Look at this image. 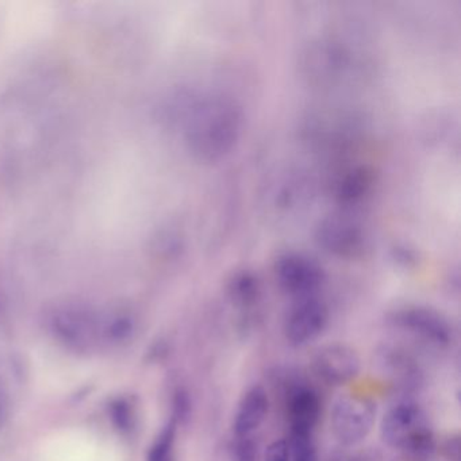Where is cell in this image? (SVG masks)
Returning a JSON list of instances; mask_svg holds the SVG:
<instances>
[{"label": "cell", "mask_w": 461, "mask_h": 461, "mask_svg": "<svg viewBox=\"0 0 461 461\" xmlns=\"http://www.w3.org/2000/svg\"><path fill=\"white\" fill-rule=\"evenodd\" d=\"M391 323L409 331L434 347H449L453 339L452 326L436 310L422 306H407L391 312Z\"/></svg>", "instance_id": "obj_6"}, {"label": "cell", "mask_w": 461, "mask_h": 461, "mask_svg": "<svg viewBox=\"0 0 461 461\" xmlns=\"http://www.w3.org/2000/svg\"><path fill=\"white\" fill-rule=\"evenodd\" d=\"M310 60L306 66L310 74L329 79V77H345L349 68V55L347 50L331 44H321L320 48L309 53Z\"/></svg>", "instance_id": "obj_14"}, {"label": "cell", "mask_w": 461, "mask_h": 461, "mask_svg": "<svg viewBox=\"0 0 461 461\" xmlns=\"http://www.w3.org/2000/svg\"><path fill=\"white\" fill-rule=\"evenodd\" d=\"M242 114L240 107L222 95L207 96L188 112L185 140L188 149L199 160L225 158L241 136Z\"/></svg>", "instance_id": "obj_1"}, {"label": "cell", "mask_w": 461, "mask_h": 461, "mask_svg": "<svg viewBox=\"0 0 461 461\" xmlns=\"http://www.w3.org/2000/svg\"><path fill=\"white\" fill-rule=\"evenodd\" d=\"M231 461H258V445L252 436L236 437L230 447Z\"/></svg>", "instance_id": "obj_18"}, {"label": "cell", "mask_w": 461, "mask_h": 461, "mask_svg": "<svg viewBox=\"0 0 461 461\" xmlns=\"http://www.w3.org/2000/svg\"><path fill=\"white\" fill-rule=\"evenodd\" d=\"M376 412V403L368 396L357 393L339 396L330 414L333 436L345 447L360 444L374 429Z\"/></svg>", "instance_id": "obj_4"}, {"label": "cell", "mask_w": 461, "mask_h": 461, "mask_svg": "<svg viewBox=\"0 0 461 461\" xmlns=\"http://www.w3.org/2000/svg\"><path fill=\"white\" fill-rule=\"evenodd\" d=\"M275 276L285 293L298 299L314 295L325 282L322 267L299 253L280 256L275 264Z\"/></svg>", "instance_id": "obj_5"}, {"label": "cell", "mask_w": 461, "mask_h": 461, "mask_svg": "<svg viewBox=\"0 0 461 461\" xmlns=\"http://www.w3.org/2000/svg\"><path fill=\"white\" fill-rule=\"evenodd\" d=\"M264 461H291L290 444L287 439H276L267 447Z\"/></svg>", "instance_id": "obj_20"}, {"label": "cell", "mask_w": 461, "mask_h": 461, "mask_svg": "<svg viewBox=\"0 0 461 461\" xmlns=\"http://www.w3.org/2000/svg\"><path fill=\"white\" fill-rule=\"evenodd\" d=\"M137 318L121 307L104 310L99 317V348L120 349L136 339Z\"/></svg>", "instance_id": "obj_12"}, {"label": "cell", "mask_w": 461, "mask_h": 461, "mask_svg": "<svg viewBox=\"0 0 461 461\" xmlns=\"http://www.w3.org/2000/svg\"><path fill=\"white\" fill-rule=\"evenodd\" d=\"M380 436L388 447L417 460H428L437 450L428 417L414 402H401L391 407L380 423Z\"/></svg>", "instance_id": "obj_2"}, {"label": "cell", "mask_w": 461, "mask_h": 461, "mask_svg": "<svg viewBox=\"0 0 461 461\" xmlns=\"http://www.w3.org/2000/svg\"><path fill=\"white\" fill-rule=\"evenodd\" d=\"M377 360L385 376L402 390H417L423 382L418 361L407 350L393 345H384L377 353Z\"/></svg>", "instance_id": "obj_11"}, {"label": "cell", "mask_w": 461, "mask_h": 461, "mask_svg": "<svg viewBox=\"0 0 461 461\" xmlns=\"http://www.w3.org/2000/svg\"><path fill=\"white\" fill-rule=\"evenodd\" d=\"M317 241L330 255L353 258L363 252L366 236L361 226L352 218L333 215L318 226Z\"/></svg>", "instance_id": "obj_9"}, {"label": "cell", "mask_w": 461, "mask_h": 461, "mask_svg": "<svg viewBox=\"0 0 461 461\" xmlns=\"http://www.w3.org/2000/svg\"><path fill=\"white\" fill-rule=\"evenodd\" d=\"M328 323L329 310L322 301L314 296L299 299L285 320V339L293 347H304L315 341Z\"/></svg>", "instance_id": "obj_8"}, {"label": "cell", "mask_w": 461, "mask_h": 461, "mask_svg": "<svg viewBox=\"0 0 461 461\" xmlns=\"http://www.w3.org/2000/svg\"><path fill=\"white\" fill-rule=\"evenodd\" d=\"M312 368L326 384L345 385L360 375L361 358L349 345L334 342L315 353Z\"/></svg>", "instance_id": "obj_10"}, {"label": "cell", "mask_w": 461, "mask_h": 461, "mask_svg": "<svg viewBox=\"0 0 461 461\" xmlns=\"http://www.w3.org/2000/svg\"><path fill=\"white\" fill-rule=\"evenodd\" d=\"M371 174L366 168H352L337 180V198L344 203L358 201L371 187Z\"/></svg>", "instance_id": "obj_15"}, {"label": "cell", "mask_w": 461, "mask_h": 461, "mask_svg": "<svg viewBox=\"0 0 461 461\" xmlns=\"http://www.w3.org/2000/svg\"><path fill=\"white\" fill-rule=\"evenodd\" d=\"M229 291H230L231 299L239 306L249 307L258 301L260 295V285L253 275L241 274L234 277Z\"/></svg>", "instance_id": "obj_16"}, {"label": "cell", "mask_w": 461, "mask_h": 461, "mask_svg": "<svg viewBox=\"0 0 461 461\" xmlns=\"http://www.w3.org/2000/svg\"><path fill=\"white\" fill-rule=\"evenodd\" d=\"M10 412V396L4 377L0 376V430L6 425Z\"/></svg>", "instance_id": "obj_21"}, {"label": "cell", "mask_w": 461, "mask_h": 461, "mask_svg": "<svg viewBox=\"0 0 461 461\" xmlns=\"http://www.w3.org/2000/svg\"><path fill=\"white\" fill-rule=\"evenodd\" d=\"M285 383L283 393L290 431L312 434L322 412L320 393L301 377H288Z\"/></svg>", "instance_id": "obj_7"}, {"label": "cell", "mask_w": 461, "mask_h": 461, "mask_svg": "<svg viewBox=\"0 0 461 461\" xmlns=\"http://www.w3.org/2000/svg\"><path fill=\"white\" fill-rule=\"evenodd\" d=\"M177 423L174 420L158 434L150 447L148 461H174L175 438Z\"/></svg>", "instance_id": "obj_17"}, {"label": "cell", "mask_w": 461, "mask_h": 461, "mask_svg": "<svg viewBox=\"0 0 461 461\" xmlns=\"http://www.w3.org/2000/svg\"><path fill=\"white\" fill-rule=\"evenodd\" d=\"M441 450L447 461H460V437H447L442 444Z\"/></svg>", "instance_id": "obj_22"}, {"label": "cell", "mask_w": 461, "mask_h": 461, "mask_svg": "<svg viewBox=\"0 0 461 461\" xmlns=\"http://www.w3.org/2000/svg\"><path fill=\"white\" fill-rule=\"evenodd\" d=\"M269 411V398L266 388L253 385L242 396L234 415V436H252L266 420Z\"/></svg>", "instance_id": "obj_13"}, {"label": "cell", "mask_w": 461, "mask_h": 461, "mask_svg": "<svg viewBox=\"0 0 461 461\" xmlns=\"http://www.w3.org/2000/svg\"><path fill=\"white\" fill-rule=\"evenodd\" d=\"M101 312L79 303H66L48 312L45 328L64 349L85 353L99 348Z\"/></svg>", "instance_id": "obj_3"}, {"label": "cell", "mask_w": 461, "mask_h": 461, "mask_svg": "<svg viewBox=\"0 0 461 461\" xmlns=\"http://www.w3.org/2000/svg\"><path fill=\"white\" fill-rule=\"evenodd\" d=\"M175 422L185 423L193 414V401L185 388H179L174 396Z\"/></svg>", "instance_id": "obj_19"}]
</instances>
